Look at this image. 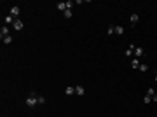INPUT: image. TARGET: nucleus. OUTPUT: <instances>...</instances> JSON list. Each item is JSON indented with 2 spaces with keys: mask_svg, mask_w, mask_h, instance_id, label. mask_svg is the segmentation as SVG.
<instances>
[{
  "mask_svg": "<svg viewBox=\"0 0 157 117\" xmlns=\"http://www.w3.org/2000/svg\"><path fill=\"white\" fill-rule=\"evenodd\" d=\"M37 96H39V94H37V93H33V91H32V94L28 96V100H26V105H28L30 108H33V107H37V105H39V100H37Z\"/></svg>",
  "mask_w": 157,
  "mask_h": 117,
  "instance_id": "1",
  "label": "nucleus"
},
{
  "mask_svg": "<svg viewBox=\"0 0 157 117\" xmlns=\"http://www.w3.org/2000/svg\"><path fill=\"white\" fill-rule=\"evenodd\" d=\"M12 26H14V30H18V32H19V30H23V21H21V19H16Z\"/></svg>",
  "mask_w": 157,
  "mask_h": 117,
  "instance_id": "2",
  "label": "nucleus"
},
{
  "mask_svg": "<svg viewBox=\"0 0 157 117\" xmlns=\"http://www.w3.org/2000/svg\"><path fill=\"white\" fill-rule=\"evenodd\" d=\"M11 16L12 18H18L19 16V7H11Z\"/></svg>",
  "mask_w": 157,
  "mask_h": 117,
  "instance_id": "3",
  "label": "nucleus"
},
{
  "mask_svg": "<svg viewBox=\"0 0 157 117\" xmlns=\"http://www.w3.org/2000/svg\"><path fill=\"white\" fill-rule=\"evenodd\" d=\"M7 35H9V28H7V26H2V30H0V39L7 37Z\"/></svg>",
  "mask_w": 157,
  "mask_h": 117,
  "instance_id": "4",
  "label": "nucleus"
},
{
  "mask_svg": "<svg viewBox=\"0 0 157 117\" xmlns=\"http://www.w3.org/2000/svg\"><path fill=\"white\" fill-rule=\"evenodd\" d=\"M134 56H136V58H140V56H145L143 49H141V47H134Z\"/></svg>",
  "mask_w": 157,
  "mask_h": 117,
  "instance_id": "5",
  "label": "nucleus"
},
{
  "mask_svg": "<svg viewBox=\"0 0 157 117\" xmlns=\"http://www.w3.org/2000/svg\"><path fill=\"white\" fill-rule=\"evenodd\" d=\"M140 65H141V63H140L138 58H133V60H131V67H133V68H140Z\"/></svg>",
  "mask_w": 157,
  "mask_h": 117,
  "instance_id": "6",
  "label": "nucleus"
},
{
  "mask_svg": "<svg viewBox=\"0 0 157 117\" xmlns=\"http://www.w3.org/2000/svg\"><path fill=\"white\" fill-rule=\"evenodd\" d=\"M86 93V89L82 87V86H75V94H78V96H82Z\"/></svg>",
  "mask_w": 157,
  "mask_h": 117,
  "instance_id": "7",
  "label": "nucleus"
},
{
  "mask_svg": "<svg viewBox=\"0 0 157 117\" xmlns=\"http://www.w3.org/2000/svg\"><path fill=\"white\" fill-rule=\"evenodd\" d=\"M56 7H58V11H61V12H65V11H66V4H65V2H59Z\"/></svg>",
  "mask_w": 157,
  "mask_h": 117,
  "instance_id": "8",
  "label": "nucleus"
},
{
  "mask_svg": "<svg viewBox=\"0 0 157 117\" xmlns=\"http://www.w3.org/2000/svg\"><path fill=\"white\" fill-rule=\"evenodd\" d=\"M4 21H5V23H7V25H11V23H12V25H14V21H16V18H12V16H11V14H9V16H5V19H4Z\"/></svg>",
  "mask_w": 157,
  "mask_h": 117,
  "instance_id": "9",
  "label": "nucleus"
},
{
  "mask_svg": "<svg viewBox=\"0 0 157 117\" xmlns=\"http://www.w3.org/2000/svg\"><path fill=\"white\" fill-rule=\"evenodd\" d=\"M129 21H131V25H136V23H138V14H131Z\"/></svg>",
  "mask_w": 157,
  "mask_h": 117,
  "instance_id": "10",
  "label": "nucleus"
},
{
  "mask_svg": "<svg viewBox=\"0 0 157 117\" xmlns=\"http://www.w3.org/2000/svg\"><path fill=\"white\" fill-rule=\"evenodd\" d=\"M65 93H66V94L70 96V94H73V93H75V87H72V86H68V87L65 89Z\"/></svg>",
  "mask_w": 157,
  "mask_h": 117,
  "instance_id": "11",
  "label": "nucleus"
},
{
  "mask_svg": "<svg viewBox=\"0 0 157 117\" xmlns=\"http://www.w3.org/2000/svg\"><path fill=\"white\" fill-rule=\"evenodd\" d=\"M124 33V28L122 26H115V35H122Z\"/></svg>",
  "mask_w": 157,
  "mask_h": 117,
  "instance_id": "12",
  "label": "nucleus"
},
{
  "mask_svg": "<svg viewBox=\"0 0 157 117\" xmlns=\"http://www.w3.org/2000/svg\"><path fill=\"white\" fill-rule=\"evenodd\" d=\"M63 16H65L66 19H70V18H72V11H70V9H66V11L63 12Z\"/></svg>",
  "mask_w": 157,
  "mask_h": 117,
  "instance_id": "13",
  "label": "nucleus"
},
{
  "mask_svg": "<svg viewBox=\"0 0 157 117\" xmlns=\"http://www.w3.org/2000/svg\"><path fill=\"white\" fill-rule=\"evenodd\" d=\"M107 33H108V35H114V33H115V26H112V25H110V26H108V30H107Z\"/></svg>",
  "mask_w": 157,
  "mask_h": 117,
  "instance_id": "14",
  "label": "nucleus"
},
{
  "mask_svg": "<svg viewBox=\"0 0 157 117\" xmlns=\"http://www.w3.org/2000/svg\"><path fill=\"white\" fill-rule=\"evenodd\" d=\"M147 94H148V96H154V94H155V89H154V87H148V89H147Z\"/></svg>",
  "mask_w": 157,
  "mask_h": 117,
  "instance_id": "15",
  "label": "nucleus"
},
{
  "mask_svg": "<svg viewBox=\"0 0 157 117\" xmlns=\"http://www.w3.org/2000/svg\"><path fill=\"white\" fill-rule=\"evenodd\" d=\"M4 42H5V44H11V42H12V37H11V35H7V37H4Z\"/></svg>",
  "mask_w": 157,
  "mask_h": 117,
  "instance_id": "16",
  "label": "nucleus"
},
{
  "mask_svg": "<svg viewBox=\"0 0 157 117\" xmlns=\"http://www.w3.org/2000/svg\"><path fill=\"white\" fill-rule=\"evenodd\" d=\"M133 54H134V49H127V51H126V56H127V58H131Z\"/></svg>",
  "mask_w": 157,
  "mask_h": 117,
  "instance_id": "17",
  "label": "nucleus"
},
{
  "mask_svg": "<svg viewBox=\"0 0 157 117\" xmlns=\"http://www.w3.org/2000/svg\"><path fill=\"white\" fill-rule=\"evenodd\" d=\"M140 70H141V72H147V70H148V65L141 63V65H140Z\"/></svg>",
  "mask_w": 157,
  "mask_h": 117,
  "instance_id": "18",
  "label": "nucleus"
},
{
  "mask_svg": "<svg viewBox=\"0 0 157 117\" xmlns=\"http://www.w3.org/2000/svg\"><path fill=\"white\" fill-rule=\"evenodd\" d=\"M143 101H145V103H152V96H148V94H145V98H143Z\"/></svg>",
  "mask_w": 157,
  "mask_h": 117,
  "instance_id": "19",
  "label": "nucleus"
},
{
  "mask_svg": "<svg viewBox=\"0 0 157 117\" xmlns=\"http://www.w3.org/2000/svg\"><path fill=\"white\" fill-rule=\"evenodd\" d=\"M37 100H39V105H44V103H45V98H44V96H37Z\"/></svg>",
  "mask_w": 157,
  "mask_h": 117,
  "instance_id": "20",
  "label": "nucleus"
},
{
  "mask_svg": "<svg viewBox=\"0 0 157 117\" xmlns=\"http://www.w3.org/2000/svg\"><path fill=\"white\" fill-rule=\"evenodd\" d=\"M65 4H66V9H70V11H72V7H73V2H72V0H68V2H65Z\"/></svg>",
  "mask_w": 157,
  "mask_h": 117,
  "instance_id": "21",
  "label": "nucleus"
},
{
  "mask_svg": "<svg viewBox=\"0 0 157 117\" xmlns=\"http://www.w3.org/2000/svg\"><path fill=\"white\" fill-rule=\"evenodd\" d=\"M152 101H154V103H157V93L154 94V96H152Z\"/></svg>",
  "mask_w": 157,
  "mask_h": 117,
  "instance_id": "22",
  "label": "nucleus"
},
{
  "mask_svg": "<svg viewBox=\"0 0 157 117\" xmlns=\"http://www.w3.org/2000/svg\"><path fill=\"white\" fill-rule=\"evenodd\" d=\"M155 80H157V75H155Z\"/></svg>",
  "mask_w": 157,
  "mask_h": 117,
  "instance_id": "23",
  "label": "nucleus"
}]
</instances>
